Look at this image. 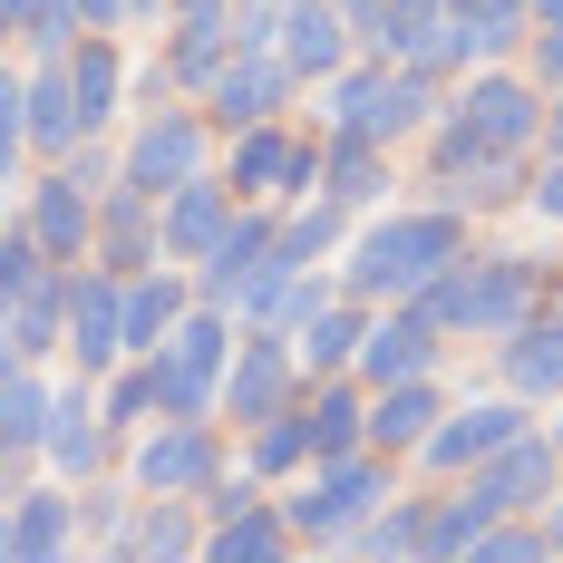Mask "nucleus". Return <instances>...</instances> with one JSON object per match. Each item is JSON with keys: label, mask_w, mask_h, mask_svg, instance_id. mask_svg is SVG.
Returning a JSON list of instances; mask_svg holds the SVG:
<instances>
[{"label": "nucleus", "mask_w": 563, "mask_h": 563, "mask_svg": "<svg viewBox=\"0 0 563 563\" xmlns=\"http://www.w3.org/2000/svg\"><path fill=\"white\" fill-rule=\"evenodd\" d=\"M456 253H476V214H456L438 195H418V205H379V214H360L350 243L331 253V273L350 301H408L418 282H438Z\"/></svg>", "instance_id": "1"}, {"label": "nucleus", "mask_w": 563, "mask_h": 563, "mask_svg": "<svg viewBox=\"0 0 563 563\" xmlns=\"http://www.w3.org/2000/svg\"><path fill=\"white\" fill-rule=\"evenodd\" d=\"M486 156H544V88L515 58H486V68L448 78V108L428 126V175H466Z\"/></svg>", "instance_id": "2"}, {"label": "nucleus", "mask_w": 563, "mask_h": 563, "mask_svg": "<svg viewBox=\"0 0 563 563\" xmlns=\"http://www.w3.org/2000/svg\"><path fill=\"white\" fill-rule=\"evenodd\" d=\"M563 282L554 253H496V243H476V253H456L438 282H418L408 291V311H428L448 340H506L515 321H534L544 311V291Z\"/></svg>", "instance_id": "3"}, {"label": "nucleus", "mask_w": 563, "mask_h": 563, "mask_svg": "<svg viewBox=\"0 0 563 563\" xmlns=\"http://www.w3.org/2000/svg\"><path fill=\"white\" fill-rule=\"evenodd\" d=\"M311 98H321V126H350V136H369V146H418V136H428V126H438V108H448V78H428V68H408V58H340L331 78H321V88H311Z\"/></svg>", "instance_id": "4"}, {"label": "nucleus", "mask_w": 563, "mask_h": 563, "mask_svg": "<svg viewBox=\"0 0 563 563\" xmlns=\"http://www.w3.org/2000/svg\"><path fill=\"white\" fill-rule=\"evenodd\" d=\"M398 486H408L398 456L350 448V456H311V466H301L291 486H273V496H282V515H291V544H301V554H350V534L389 506Z\"/></svg>", "instance_id": "5"}, {"label": "nucleus", "mask_w": 563, "mask_h": 563, "mask_svg": "<svg viewBox=\"0 0 563 563\" xmlns=\"http://www.w3.org/2000/svg\"><path fill=\"white\" fill-rule=\"evenodd\" d=\"M233 466V428L224 418H146L126 448H117V476L136 496H205Z\"/></svg>", "instance_id": "6"}, {"label": "nucleus", "mask_w": 563, "mask_h": 563, "mask_svg": "<svg viewBox=\"0 0 563 563\" xmlns=\"http://www.w3.org/2000/svg\"><path fill=\"white\" fill-rule=\"evenodd\" d=\"M214 156H224V136H214V117L195 98H156V108L126 117V136H117V175L136 195H175L185 175H205Z\"/></svg>", "instance_id": "7"}, {"label": "nucleus", "mask_w": 563, "mask_h": 563, "mask_svg": "<svg viewBox=\"0 0 563 563\" xmlns=\"http://www.w3.org/2000/svg\"><path fill=\"white\" fill-rule=\"evenodd\" d=\"M214 166H224V185L243 195V205H291V195L321 185V117H311V126H291V117L233 126Z\"/></svg>", "instance_id": "8"}, {"label": "nucleus", "mask_w": 563, "mask_h": 563, "mask_svg": "<svg viewBox=\"0 0 563 563\" xmlns=\"http://www.w3.org/2000/svg\"><path fill=\"white\" fill-rule=\"evenodd\" d=\"M534 418H544V408H534V398H515V389L466 398V408L448 398V408H438V428L418 438V456H408V466H418L428 486H448V476H466V466H486V456L506 448V438H525Z\"/></svg>", "instance_id": "9"}, {"label": "nucleus", "mask_w": 563, "mask_h": 563, "mask_svg": "<svg viewBox=\"0 0 563 563\" xmlns=\"http://www.w3.org/2000/svg\"><path fill=\"white\" fill-rule=\"evenodd\" d=\"M291 398H301V350H291V331L243 321L233 331V360H224V389H214V418L224 428H253V418H273Z\"/></svg>", "instance_id": "10"}, {"label": "nucleus", "mask_w": 563, "mask_h": 563, "mask_svg": "<svg viewBox=\"0 0 563 563\" xmlns=\"http://www.w3.org/2000/svg\"><path fill=\"white\" fill-rule=\"evenodd\" d=\"M40 466H49V476H68V486H88V476H108V466H117V438H108V418H98V379H78V369H49Z\"/></svg>", "instance_id": "11"}, {"label": "nucleus", "mask_w": 563, "mask_h": 563, "mask_svg": "<svg viewBox=\"0 0 563 563\" xmlns=\"http://www.w3.org/2000/svg\"><path fill=\"white\" fill-rule=\"evenodd\" d=\"M10 214L30 224V243L49 253V263H88V233H98V185L78 166H30L20 175V195H10Z\"/></svg>", "instance_id": "12"}, {"label": "nucleus", "mask_w": 563, "mask_h": 563, "mask_svg": "<svg viewBox=\"0 0 563 563\" xmlns=\"http://www.w3.org/2000/svg\"><path fill=\"white\" fill-rule=\"evenodd\" d=\"M456 340L428 321V311H408V301H379L369 311V331H360V360H350V379L360 389H389V379H428V369H448Z\"/></svg>", "instance_id": "13"}, {"label": "nucleus", "mask_w": 563, "mask_h": 563, "mask_svg": "<svg viewBox=\"0 0 563 563\" xmlns=\"http://www.w3.org/2000/svg\"><path fill=\"white\" fill-rule=\"evenodd\" d=\"M195 108L214 117V136H233V126H263V117H291L301 108V78L282 68V49H233L214 78H205V98Z\"/></svg>", "instance_id": "14"}, {"label": "nucleus", "mask_w": 563, "mask_h": 563, "mask_svg": "<svg viewBox=\"0 0 563 563\" xmlns=\"http://www.w3.org/2000/svg\"><path fill=\"white\" fill-rule=\"evenodd\" d=\"M117 360H126V340H117V273H98V263H68V340H58V369L108 379Z\"/></svg>", "instance_id": "15"}, {"label": "nucleus", "mask_w": 563, "mask_h": 563, "mask_svg": "<svg viewBox=\"0 0 563 563\" xmlns=\"http://www.w3.org/2000/svg\"><path fill=\"white\" fill-rule=\"evenodd\" d=\"M233 205H243V195H233V185H224V166L185 175V185H175V195H156V253H166V263H185V273H195V263H205V253H214V233L233 224Z\"/></svg>", "instance_id": "16"}, {"label": "nucleus", "mask_w": 563, "mask_h": 563, "mask_svg": "<svg viewBox=\"0 0 563 563\" xmlns=\"http://www.w3.org/2000/svg\"><path fill=\"white\" fill-rule=\"evenodd\" d=\"M78 554V486L68 476H30V486H10V563H58Z\"/></svg>", "instance_id": "17"}, {"label": "nucleus", "mask_w": 563, "mask_h": 563, "mask_svg": "<svg viewBox=\"0 0 563 563\" xmlns=\"http://www.w3.org/2000/svg\"><path fill=\"white\" fill-rule=\"evenodd\" d=\"M58 68H68V98H78V126L88 136H117V117H126V40L117 30H78V49H58Z\"/></svg>", "instance_id": "18"}, {"label": "nucleus", "mask_w": 563, "mask_h": 563, "mask_svg": "<svg viewBox=\"0 0 563 563\" xmlns=\"http://www.w3.org/2000/svg\"><path fill=\"white\" fill-rule=\"evenodd\" d=\"M88 263H98V273H146V263H166V253H156V195H136V185H126V175H108V185H98V233H88Z\"/></svg>", "instance_id": "19"}, {"label": "nucleus", "mask_w": 563, "mask_h": 563, "mask_svg": "<svg viewBox=\"0 0 563 563\" xmlns=\"http://www.w3.org/2000/svg\"><path fill=\"white\" fill-rule=\"evenodd\" d=\"M185 311H195V273H185V263H146V273H126V282H117V340H126V360H146Z\"/></svg>", "instance_id": "20"}, {"label": "nucleus", "mask_w": 563, "mask_h": 563, "mask_svg": "<svg viewBox=\"0 0 563 563\" xmlns=\"http://www.w3.org/2000/svg\"><path fill=\"white\" fill-rule=\"evenodd\" d=\"M273 49H282V68H291L301 88H321L340 58H350V10H340V0H282Z\"/></svg>", "instance_id": "21"}, {"label": "nucleus", "mask_w": 563, "mask_h": 563, "mask_svg": "<svg viewBox=\"0 0 563 563\" xmlns=\"http://www.w3.org/2000/svg\"><path fill=\"white\" fill-rule=\"evenodd\" d=\"M166 78L175 98H205V78L233 58V0H214V10H166Z\"/></svg>", "instance_id": "22"}, {"label": "nucleus", "mask_w": 563, "mask_h": 563, "mask_svg": "<svg viewBox=\"0 0 563 563\" xmlns=\"http://www.w3.org/2000/svg\"><path fill=\"white\" fill-rule=\"evenodd\" d=\"M389 185H398L389 146H369V136H350V126H321V195H340L350 214H379Z\"/></svg>", "instance_id": "23"}, {"label": "nucleus", "mask_w": 563, "mask_h": 563, "mask_svg": "<svg viewBox=\"0 0 563 563\" xmlns=\"http://www.w3.org/2000/svg\"><path fill=\"white\" fill-rule=\"evenodd\" d=\"M438 408H448V369H428V379H389V389H369V448L379 456H418V438L438 428Z\"/></svg>", "instance_id": "24"}, {"label": "nucleus", "mask_w": 563, "mask_h": 563, "mask_svg": "<svg viewBox=\"0 0 563 563\" xmlns=\"http://www.w3.org/2000/svg\"><path fill=\"white\" fill-rule=\"evenodd\" d=\"M496 350V389L534 398V408H563V331H544V321H515L506 340H486Z\"/></svg>", "instance_id": "25"}, {"label": "nucleus", "mask_w": 563, "mask_h": 563, "mask_svg": "<svg viewBox=\"0 0 563 563\" xmlns=\"http://www.w3.org/2000/svg\"><path fill=\"white\" fill-rule=\"evenodd\" d=\"M263 253H273V205H233V224L214 233V253L195 263V301H233Z\"/></svg>", "instance_id": "26"}, {"label": "nucleus", "mask_w": 563, "mask_h": 563, "mask_svg": "<svg viewBox=\"0 0 563 563\" xmlns=\"http://www.w3.org/2000/svg\"><path fill=\"white\" fill-rule=\"evenodd\" d=\"M301 428H311V456H350L369 448V389L331 369V379H301Z\"/></svg>", "instance_id": "27"}, {"label": "nucleus", "mask_w": 563, "mask_h": 563, "mask_svg": "<svg viewBox=\"0 0 563 563\" xmlns=\"http://www.w3.org/2000/svg\"><path fill=\"white\" fill-rule=\"evenodd\" d=\"M58 340H68V263H49V273L0 311V350H20V360H49L58 369Z\"/></svg>", "instance_id": "28"}, {"label": "nucleus", "mask_w": 563, "mask_h": 563, "mask_svg": "<svg viewBox=\"0 0 563 563\" xmlns=\"http://www.w3.org/2000/svg\"><path fill=\"white\" fill-rule=\"evenodd\" d=\"M438 20H448V0H360V10H350V49L398 68V58L428 49V30H438Z\"/></svg>", "instance_id": "29"}, {"label": "nucleus", "mask_w": 563, "mask_h": 563, "mask_svg": "<svg viewBox=\"0 0 563 563\" xmlns=\"http://www.w3.org/2000/svg\"><path fill=\"white\" fill-rule=\"evenodd\" d=\"M126 554L136 563H195L205 554V515H195V496H136Z\"/></svg>", "instance_id": "30"}, {"label": "nucleus", "mask_w": 563, "mask_h": 563, "mask_svg": "<svg viewBox=\"0 0 563 563\" xmlns=\"http://www.w3.org/2000/svg\"><path fill=\"white\" fill-rule=\"evenodd\" d=\"M360 331H369V301H350V291H331L301 331H291V350H301V379H331V369H350L360 360Z\"/></svg>", "instance_id": "31"}, {"label": "nucleus", "mask_w": 563, "mask_h": 563, "mask_svg": "<svg viewBox=\"0 0 563 563\" xmlns=\"http://www.w3.org/2000/svg\"><path fill=\"white\" fill-rule=\"evenodd\" d=\"M233 456L263 476V486H291L301 466H311V428H301V398L273 408V418H253V428H233Z\"/></svg>", "instance_id": "32"}, {"label": "nucleus", "mask_w": 563, "mask_h": 563, "mask_svg": "<svg viewBox=\"0 0 563 563\" xmlns=\"http://www.w3.org/2000/svg\"><path fill=\"white\" fill-rule=\"evenodd\" d=\"M350 554H369V563H428V486H398L389 506L369 515L360 534H350Z\"/></svg>", "instance_id": "33"}, {"label": "nucleus", "mask_w": 563, "mask_h": 563, "mask_svg": "<svg viewBox=\"0 0 563 563\" xmlns=\"http://www.w3.org/2000/svg\"><path fill=\"white\" fill-rule=\"evenodd\" d=\"M448 10L476 40V68L486 58H525V40H534V0H448Z\"/></svg>", "instance_id": "34"}, {"label": "nucleus", "mask_w": 563, "mask_h": 563, "mask_svg": "<svg viewBox=\"0 0 563 563\" xmlns=\"http://www.w3.org/2000/svg\"><path fill=\"white\" fill-rule=\"evenodd\" d=\"M126 525H136V486L126 476H88L78 486V544H98V554H126Z\"/></svg>", "instance_id": "35"}, {"label": "nucleus", "mask_w": 563, "mask_h": 563, "mask_svg": "<svg viewBox=\"0 0 563 563\" xmlns=\"http://www.w3.org/2000/svg\"><path fill=\"white\" fill-rule=\"evenodd\" d=\"M98 418H108V438L126 448V438L156 418V360H117L108 379H98Z\"/></svg>", "instance_id": "36"}, {"label": "nucleus", "mask_w": 563, "mask_h": 563, "mask_svg": "<svg viewBox=\"0 0 563 563\" xmlns=\"http://www.w3.org/2000/svg\"><path fill=\"white\" fill-rule=\"evenodd\" d=\"M30 175V68L0 49V195H20Z\"/></svg>", "instance_id": "37"}, {"label": "nucleus", "mask_w": 563, "mask_h": 563, "mask_svg": "<svg viewBox=\"0 0 563 563\" xmlns=\"http://www.w3.org/2000/svg\"><path fill=\"white\" fill-rule=\"evenodd\" d=\"M40 273H49V253L30 243V224H20V214H0V311H10Z\"/></svg>", "instance_id": "38"}, {"label": "nucleus", "mask_w": 563, "mask_h": 563, "mask_svg": "<svg viewBox=\"0 0 563 563\" xmlns=\"http://www.w3.org/2000/svg\"><path fill=\"white\" fill-rule=\"evenodd\" d=\"M476 554L486 563H534L544 554V515H496V525L476 534Z\"/></svg>", "instance_id": "39"}, {"label": "nucleus", "mask_w": 563, "mask_h": 563, "mask_svg": "<svg viewBox=\"0 0 563 563\" xmlns=\"http://www.w3.org/2000/svg\"><path fill=\"white\" fill-rule=\"evenodd\" d=\"M525 214H534V224H554V233H563V156H544V166L525 175Z\"/></svg>", "instance_id": "40"}, {"label": "nucleus", "mask_w": 563, "mask_h": 563, "mask_svg": "<svg viewBox=\"0 0 563 563\" xmlns=\"http://www.w3.org/2000/svg\"><path fill=\"white\" fill-rule=\"evenodd\" d=\"M515 68H525V78H534V88H563V30H534V40H525V58H515Z\"/></svg>", "instance_id": "41"}, {"label": "nucleus", "mask_w": 563, "mask_h": 563, "mask_svg": "<svg viewBox=\"0 0 563 563\" xmlns=\"http://www.w3.org/2000/svg\"><path fill=\"white\" fill-rule=\"evenodd\" d=\"M40 10H49V0H0V49H20V40H30V20H40Z\"/></svg>", "instance_id": "42"}, {"label": "nucleus", "mask_w": 563, "mask_h": 563, "mask_svg": "<svg viewBox=\"0 0 563 563\" xmlns=\"http://www.w3.org/2000/svg\"><path fill=\"white\" fill-rule=\"evenodd\" d=\"M78 20L88 30H126V0H78Z\"/></svg>", "instance_id": "43"}, {"label": "nucleus", "mask_w": 563, "mask_h": 563, "mask_svg": "<svg viewBox=\"0 0 563 563\" xmlns=\"http://www.w3.org/2000/svg\"><path fill=\"white\" fill-rule=\"evenodd\" d=\"M544 156H563V88H544Z\"/></svg>", "instance_id": "44"}, {"label": "nucleus", "mask_w": 563, "mask_h": 563, "mask_svg": "<svg viewBox=\"0 0 563 563\" xmlns=\"http://www.w3.org/2000/svg\"><path fill=\"white\" fill-rule=\"evenodd\" d=\"M534 321H544V331H563V282L544 291V311H534Z\"/></svg>", "instance_id": "45"}, {"label": "nucleus", "mask_w": 563, "mask_h": 563, "mask_svg": "<svg viewBox=\"0 0 563 563\" xmlns=\"http://www.w3.org/2000/svg\"><path fill=\"white\" fill-rule=\"evenodd\" d=\"M534 30H563V0H534Z\"/></svg>", "instance_id": "46"}, {"label": "nucleus", "mask_w": 563, "mask_h": 563, "mask_svg": "<svg viewBox=\"0 0 563 563\" xmlns=\"http://www.w3.org/2000/svg\"><path fill=\"white\" fill-rule=\"evenodd\" d=\"M0 563H10V496H0Z\"/></svg>", "instance_id": "47"}, {"label": "nucleus", "mask_w": 563, "mask_h": 563, "mask_svg": "<svg viewBox=\"0 0 563 563\" xmlns=\"http://www.w3.org/2000/svg\"><path fill=\"white\" fill-rule=\"evenodd\" d=\"M166 10H214V0H166Z\"/></svg>", "instance_id": "48"}, {"label": "nucleus", "mask_w": 563, "mask_h": 563, "mask_svg": "<svg viewBox=\"0 0 563 563\" xmlns=\"http://www.w3.org/2000/svg\"><path fill=\"white\" fill-rule=\"evenodd\" d=\"M340 10H360V0H340Z\"/></svg>", "instance_id": "49"}]
</instances>
